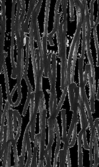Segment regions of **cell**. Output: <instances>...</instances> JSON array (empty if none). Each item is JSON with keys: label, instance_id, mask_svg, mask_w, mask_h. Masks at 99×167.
<instances>
[{"label": "cell", "instance_id": "cell-1", "mask_svg": "<svg viewBox=\"0 0 99 167\" xmlns=\"http://www.w3.org/2000/svg\"><path fill=\"white\" fill-rule=\"evenodd\" d=\"M62 14L58 15V29L56 31L57 43L58 45V57L61 59V90L64 89V82L65 78L66 70L67 68L66 60V32L67 31L63 30V23H60V16Z\"/></svg>", "mask_w": 99, "mask_h": 167}, {"label": "cell", "instance_id": "cell-2", "mask_svg": "<svg viewBox=\"0 0 99 167\" xmlns=\"http://www.w3.org/2000/svg\"><path fill=\"white\" fill-rule=\"evenodd\" d=\"M39 134L38 137V146L39 148V161L37 167H44V152L46 138V116L47 111L45 105L44 95L40 98L39 106Z\"/></svg>", "mask_w": 99, "mask_h": 167}, {"label": "cell", "instance_id": "cell-3", "mask_svg": "<svg viewBox=\"0 0 99 167\" xmlns=\"http://www.w3.org/2000/svg\"><path fill=\"white\" fill-rule=\"evenodd\" d=\"M17 0H12V18H11V58L12 64V70L11 78L15 79L17 78L16 67L14 57V39H15V25H14V11H15V5Z\"/></svg>", "mask_w": 99, "mask_h": 167}, {"label": "cell", "instance_id": "cell-4", "mask_svg": "<svg viewBox=\"0 0 99 167\" xmlns=\"http://www.w3.org/2000/svg\"><path fill=\"white\" fill-rule=\"evenodd\" d=\"M79 88L77 87L76 84L74 85V92L75 98L74 101L73 108L72 111H73L72 116V121L70 125V129H69L68 133L67 134V140L69 141L70 138L73 131L74 128L76 124L78 122V104H79Z\"/></svg>", "mask_w": 99, "mask_h": 167}, {"label": "cell", "instance_id": "cell-5", "mask_svg": "<svg viewBox=\"0 0 99 167\" xmlns=\"http://www.w3.org/2000/svg\"><path fill=\"white\" fill-rule=\"evenodd\" d=\"M78 112L79 113L81 121V131L85 132L89 127L88 121L87 116L84 109V104L81 96L79 97V104H78Z\"/></svg>", "mask_w": 99, "mask_h": 167}, {"label": "cell", "instance_id": "cell-6", "mask_svg": "<svg viewBox=\"0 0 99 167\" xmlns=\"http://www.w3.org/2000/svg\"><path fill=\"white\" fill-rule=\"evenodd\" d=\"M48 29H44V35L42 39V49H43V63L44 67V77H48V66L47 56Z\"/></svg>", "mask_w": 99, "mask_h": 167}, {"label": "cell", "instance_id": "cell-7", "mask_svg": "<svg viewBox=\"0 0 99 167\" xmlns=\"http://www.w3.org/2000/svg\"><path fill=\"white\" fill-rule=\"evenodd\" d=\"M86 70L87 71V78L88 80L89 90H90V109L91 113H95V91L94 90L92 82L91 70L90 64H86Z\"/></svg>", "mask_w": 99, "mask_h": 167}, {"label": "cell", "instance_id": "cell-8", "mask_svg": "<svg viewBox=\"0 0 99 167\" xmlns=\"http://www.w3.org/2000/svg\"><path fill=\"white\" fill-rule=\"evenodd\" d=\"M7 141H13L15 138L13 134V110L11 108L9 105L7 111Z\"/></svg>", "mask_w": 99, "mask_h": 167}, {"label": "cell", "instance_id": "cell-9", "mask_svg": "<svg viewBox=\"0 0 99 167\" xmlns=\"http://www.w3.org/2000/svg\"><path fill=\"white\" fill-rule=\"evenodd\" d=\"M56 111H53L52 114L50 116V117L48 119V129H49V138H48V144L52 145L54 142L55 138V121L56 119Z\"/></svg>", "mask_w": 99, "mask_h": 167}, {"label": "cell", "instance_id": "cell-10", "mask_svg": "<svg viewBox=\"0 0 99 167\" xmlns=\"http://www.w3.org/2000/svg\"><path fill=\"white\" fill-rule=\"evenodd\" d=\"M79 41H80V35L78 37V39L75 45L73 53L72 56V61H71V81L70 83H73L74 82V76H75V66L76 62L77 57L78 54L79 47Z\"/></svg>", "mask_w": 99, "mask_h": 167}, {"label": "cell", "instance_id": "cell-11", "mask_svg": "<svg viewBox=\"0 0 99 167\" xmlns=\"http://www.w3.org/2000/svg\"><path fill=\"white\" fill-rule=\"evenodd\" d=\"M55 130L56 136V146L55 150V157L53 161V167H57L58 166V159L59 152L60 147V128L57 120L55 119Z\"/></svg>", "mask_w": 99, "mask_h": 167}, {"label": "cell", "instance_id": "cell-12", "mask_svg": "<svg viewBox=\"0 0 99 167\" xmlns=\"http://www.w3.org/2000/svg\"><path fill=\"white\" fill-rule=\"evenodd\" d=\"M29 38L26 36V62H25V65L24 76L25 80L26 81V83L27 85H29L31 84L29 82V78L27 77V69L29 67Z\"/></svg>", "mask_w": 99, "mask_h": 167}, {"label": "cell", "instance_id": "cell-13", "mask_svg": "<svg viewBox=\"0 0 99 167\" xmlns=\"http://www.w3.org/2000/svg\"><path fill=\"white\" fill-rule=\"evenodd\" d=\"M84 132L81 130L78 134V167H83V152L82 148V136Z\"/></svg>", "mask_w": 99, "mask_h": 167}, {"label": "cell", "instance_id": "cell-14", "mask_svg": "<svg viewBox=\"0 0 99 167\" xmlns=\"http://www.w3.org/2000/svg\"><path fill=\"white\" fill-rule=\"evenodd\" d=\"M9 102L8 99L6 100V104H5V108H4V110L3 113V116H2V118L1 119V131H0V147L1 149H2V141L4 137V128H5V117H6V113L8 111V109L9 107Z\"/></svg>", "mask_w": 99, "mask_h": 167}, {"label": "cell", "instance_id": "cell-15", "mask_svg": "<svg viewBox=\"0 0 99 167\" xmlns=\"http://www.w3.org/2000/svg\"><path fill=\"white\" fill-rule=\"evenodd\" d=\"M4 70V74H5V83H6V93L8 96V100L9 102V104L11 106H13L14 104L13 103L12 99L11 98V94L9 91V84H8V71L6 68V62L4 63L3 65Z\"/></svg>", "mask_w": 99, "mask_h": 167}, {"label": "cell", "instance_id": "cell-16", "mask_svg": "<svg viewBox=\"0 0 99 167\" xmlns=\"http://www.w3.org/2000/svg\"><path fill=\"white\" fill-rule=\"evenodd\" d=\"M99 13H98L97 19L96 20L95 24L93 26V34H94V38L95 40V47H96V51H97V66L99 67V45H98V42L97 34V26L99 23Z\"/></svg>", "mask_w": 99, "mask_h": 167}, {"label": "cell", "instance_id": "cell-17", "mask_svg": "<svg viewBox=\"0 0 99 167\" xmlns=\"http://www.w3.org/2000/svg\"><path fill=\"white\" fill-rule=\"evenodd\" d=\"M75 83L74 82L73 83L70 84L68 87V98L70 102V108L71 111H72L73 108L74 101L75 98V92H74V85Z\"/></svg>", "mask_w": 99, "mask_h": 167}, {"label": "cell", "instance_id": "cell-18", "mask_svg": "<svg viewBox=\"0 0 99 167\" xmlns=\"http://www.w3.org/2000/svg\"><path fill=\"white\" fill-rule=\"evenodd\" d=\"M52 145L48 144L46 150H45L44 158L46 160L47 167H52L51 165V158H52Z\"/></svg>", "mask_w": 99, "mask_h": 167}, {"label": "cell", "instance_id": "cell-19", "mask_svg": "<svg viewBox=\"0 0 99 167\" xmlns=\"http://www.w3.org/2000/svg\"><path fill=\"white\" fill-rule=\"evenodd\" d=\"M61 119L62 121V142L63 143L67 138V132H66V109H62L61 110Z\"/></svg>", "mask_w": 99, "mask_h": 167}, {"label": "cell", "instance_id": "cell-20", "mask_svg": "<svg viewBox=\"0 0 99 167\" xmlns=\"http://www.w3.org/2000/svg\"><path fill=\"white\" fill-rule=\"evenodd\" d=\"M38 146V134H37L35 135V140L34 141V152L32 155V158L31 160V165L30 167H34V165L37 163V152Z\"/></svg>", "mask_w": 99, "mask_h": 167}, {"label": "cell", "instance_id": "cell-21", "mask_svg": "<svg viewBox=\"0 0 99 167\" xmlns=\"http://www.w3.org/2000/svg\"><path fill=\"white\" fill-rule=\"evenodd\" d=\"M93 144L94 146V162L93 164V167H98L99 163V148L98 143V138L97 136L95 137L93 139Z\"/></svg>", "mask_w": 99, "mask_h": 167}, {"label": "cell", "instance_id": "cell-22", "mask_svg": "<svg viewBox=\"0 0 99 167\" xmlns=\"http://www.w3.org/2000/svg\"><path fill=\"white\" fill-rule=\"evenodd\" d=\"M13 113H14L15 114L17 117V120H18V129H17V134H16V135L15 139H14V140L17 142V140H18L19 136H20V133H21L22 120V118L21 117V116H20V113L18 111H17V110H13Z\"/></svg>", "mask_w": 99, "mask_h": 167}, {"label": "cell", "instance_id": "cell-23", "mask_svg": "<svg viewBox=\"0 0 99 167\" xmlns=\"http://www.w3.org/2000/svg\"><path fill=\"white\" fill-rule=\"evenodd\" d=\"M7 126H5L4 128V132L3 142V146L2 149H1V154H0V159H2L3 157H4V152L5 149L7 146Z\"/></svg>", "mask_w": 99, "mask_h": 167}, {"label": "cell", "instance_id": "cell-24", "mask_svg": "<svg viewBox=\"0 0 99 167\" xmlns=\"http://www.w3.org/2000/svg\"><path fill=\"white\" fill-rule=\"evenodd\" d=\"M28 87V93H27V99L26 100V103L25 105L24 108L23 109V116H26V113H27V107L29 105V103H30V100H31V93H32V86L31 84L27 86Z\"/></svg>", "mask_w": 99, "mask_h": 167}, {"label": "cell", "instance_id": "cell-25", "mask_svg": "<svg viewBox=\"0 0 99 167\" xmlns=\"http://www.w3.org/2000/svg\"><path fill=\"white\" fill-rule=\"evenodd\" d=\"M66 154H67L65 153L63 150H60L59 155H58L59 160H60V167H65Z\"/></svg>", "mask_w": 99, "mask_h": 167}, {"label": "cell", "instance_id": "cell-26", "mask_svg": "<svg viewBox=\"0 0 99 167\" xmlns=\"http://www.w3.org/2000/svg\"><path fill=\"white\" fill-rule=\"evenodd\" d=\"M77 123L75 125L73 131L72 132V140L71 141L70 144H69V148H72L75 145L76 141L77 138Z\"/></svg>", "mask_w": 99, "mask_h": 167}, {"label": "cell", "instance_id": "cell-27", "mask_svg": "<svg viewBox=\"0 0 99 167\" xmlns=\"http://www.w3.org/2000/svg\"><path fill=\"white\" fill-rule=\"evenodd\" d=\"M96 0H92L90 3V26L91 28H93L94 25V14H93V10H94V3Z\"/></svg>", "mask_w": 99, "mask_h": 167}, {"label": "cell", "instance_id": "cell-28", "mask_svg": "<svg viewBox=\"0 0 99 167\" xmlns=\"http://www.w3.org/2000/svg\"><path fill=\"white\" fill-rule=\"evenodd\" d=\"M92 148H93V137L90 136V144L89 146V159H90V167H93V153H92Z\"/></svg>", "mask_w": 99, "mask_h": 167}, {"label": "cell", "instance_id": "cell-29", "mask_svg": "<svg viewBox=\"0 0 99 167\" xmlns=\"http://www.w3.org/2000/svg\"><path fill=\"white\" fill-rule=\"evenodd\" d=\"M82 141H83L84 147V149L89 150V146L87 144V138H86V131L84 132L82 136Z\"/></svg>", "mask_w": 99, "mask_h": 167}, {"label": "cell", "instance_id": "cell-30", "mask_svg": "<svg viewBox=\"0 0 99 167\" xmlns=\"http://www.w3.org/2000/svg\"><path fill=\"white\" fill-rule=\"evenodd\" d=\"M70 20L73 21L74 20V0H70Z\"/></svg>", "mask_w": 99, "mask_h": 167}, {"label": "cell", "instance_id": "cell-31", "mask_svg": "<svg viewBox=\"0 0 99 167\" xmlns=\"http://www.w3.org/2000/svg\"><path fill=\"white\" fill-rule=\"evenodd\" d=\"M2 108H3V93H2V87L0 86V117L1 119L2 118Z\"/></svg>", "mask_w": 99, "mask_h": 167}, {"label": "cell", "instance_id": "cell-32", "mask_svg": "<svg viewBox=\"0 0 99 167\" xmlns=\"http://www.w3.org/2000/svg\"><path fill=\"white\" fill-rule=\"evenodd\" d=\"M17 117L14 113H13V129L14 132H17Z\"/></svg>", "mask_w": 99, "mask_h": 167}, {"label": "cell", "instance_id": "cell-33", "mask_svg": "<svg viewBox=\"0 0 99 167\" xmlns=\"http://www.w3.org/2000/svg\"><path fill=\"white\" fill-rule=\"evenodd\" d=\"M66 163H67V167H71V162L70 159V154L69 149L67 150L66 157Z\"/></svg>", "mask_w": 99, "mask_h": 167}, {"label": "cell", "instance_id": "cell-34", "mask_svg": "<svg viewBox=\"0 0 99 167\" xmlns=\"http://www.w3.org/2000/svg\"><path fill=\"white\" fill-rule=\"evenodd\" d=\"M94 126L95 128H96V130H97L98 134L97 138H99V118L96 119L95 122Z\"/></svg>", "mask_w": 99, "mask_h": 167}, {"label": "cell", "instance_id": "cell-35", "mask_svg": "<svg viewBox=\"0 0 99 167\" xmlns=\"http://www.w3.org/2000/svg\"><path fill=\"white\" fill-rule=\"evenodd\" d=\"M17 85H16L14 87V88H13V90H12V91H11V98L12 99V96H13V95L15 91L16 90V88H17Z\"/></svg>", "mask_w": 99, "mask_h": 167}, {"label": "cell", "instance_id": "cell-36", "mask_svg": "<svg viewBox=\"0 0 99 167\" xmlns=\"http://www.w3.org/2000/svg\"><path fill=\"white\" fill-rule=\"evenodd\" d=\"M99 84H98V87L97 93V99L99 100Z\"/></svg>", "mask_w": 99, "mask_h": 167}, {"label": "cell", "instance_id": "cell-37", "mask_svg": "<svg viewBox=\"0 0 99 167\" xmlns=\"http://www.w3.org/2000/svg\"><path fill=\"white\" fill-rule=\"evenodd\" d=\"M1 167H6V162L5 161H3V165Z\"/></svg>", "mask_w": 99, "mask_h": 167}]
</instances>
